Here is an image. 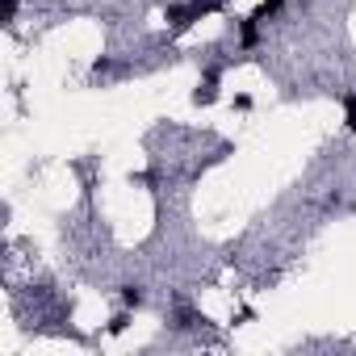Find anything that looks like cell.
Listing matches in <instances>:
<instances>
[{"label": "cell", "instance_id": "9", "mask_svg": "<svg viewBox=\"0 0 356 356\" xmlns=\"http://www.w3.org/2000/svg\"><path fill=\"white\" fill-rule=\"evenodd\" d=\"M126 327H130V310H122V314H113V318H109V327H105V331H109V335H122V331H126Z\"/></svg>", "mask_w": 356, "mask_h": 356}, {"label": "cell", "instance_id": "12", "mask_svg": "<svg viewBox=\"0 0 356 356\" xmlns=\"http://www.w3.org/2000/svg\"><path fill=\"white\" fill-rule=\"evenodd\" d=\"M109 72H113V59H97L92 63V76H109Z\"/></svg>", "mask_w": 356, "mask_h": 356}, {"label": "cell", "instance_id": "6", "mask_svg": "<svg viewBox=\"0 0 356 356\" xmlns=\"http://www.w3.org/2000/svg\"><path fill=\"white\" fill-rule=\"evenodd\" d=\"M17 9H22V0H0V22L13 26L17 22Z\"/></svg>", "mask_w": 356, "mask_h": 356}, {"label": "cell", "instance_id": "11", "mask_svg": "<svg viewBox=\"0 0 356 356\" xmlns=\"http://www.w3.org/2000/svg\"><path fill=\"white\" fill-rule=\"evenodd\" d=\"M202 80H206V84H218V80H222V63H210V67L202 72Z\"/></svg>", "mask_w": 356, "mask_h": 356}, {"label": "cell", "instance_id": "5", "mask_svg": "<svg viewBox=\"0 0 356 356\" xmlns=\"http://www.w3.org/2000/svg\"><path fill=\"white\" fill-rule=\"evenodd\" d=\"M343 130L356 134V92H343Z\"/></svg>", "mask_w": 356, "mask_h": 356}, {"label": "cell", "instance_id": "10", "mask_svg": "<svg viewBox=\"0 0 356 356\" xmlns=\"http://www.w3.org/2000/svg\"><path fill=\"white\" fill-rule=\"evenodd\" d=\"M193 323H197V314H193V310H181L172 327H176V331H185V327H193Z\"/></svg>", "mask_w": 356, "mask_h": 356}, {"label": "cell", "instance_id": "4", "mask_svg": "<svg viewBox=\"0 0 356 356\" xmlns=\"http://www.w3.org/2000/svg\"><path fill=\"white\" fill-rule=\"evenodd\" d=\"M214 101H218V84H206V80H202V84L193 88V105H214Z\"/></svg>", "mask_w": 356, "mask_h": 356}, {"label": "cell", "instance_id": "2", "mask_svg": "<svg viewBox=\"0 0 356 356\" xmlns=\"http://www.w3.org/2000/svg\"><path fill=\"white\" fill-rule=\"evenodd\" d=\"M235 30H239V47H243V51H256V47H260V17H256V13H252V17H239Z\"/></svg>", "mask_w": 356, "mask_h": 356}, {"label": "cell", "instance_id": "8", "mask_svg": "<svg viewBox=\"0 0 356 356\" xmlns=\"http://www.w3.org/2000/svg\"><path fill=\"white\" fill-rule=\"evenodd\" d=\"M227 5V0H193V9H197V17H210V13H218Z\"/></svg>", "mask_w": 356, "mask_h": 356}, {"label": "cell", "instance_id": "3", "mask_svg": "<svg viewBox=\"0 0 356 356\" xmlns=\"http://www.w3.org/2000/svg\"><path fill=\"white\" fill-rule=\"evenodd\" d=\"M143 302H147L143 285H122V306H126V310H138Z\"/></svg>", "mask_w": 356, "mask_h": 356}, {"label": "cell", "instance_id": "1", "mask_svg": "<svg viewBox=\"0 0 356 356\" xmlns=\"http://www.w3.org/2000/svg\"><path fill=\"white\" fill-rule=\"evenodd\" d=\"M163 22H168L172 30H189V26H193V22H202V17H197V9H193V0H189V5L172 0V5H163Z\"/></svg>", "mask_w": 356, "mask_h": 356}, {"label": "cell", "instance_id": "7", "mask_svg": "<svg viewBox=\"0 0 356 356\" xmlns=\"http://www.w3.org/2000/svg\"><path fill=\"white\" fill-rule=\"evenodd\" d=\"M281 9H285V0H260V9H256V17L264 22V17H277Z\"/></svg>", "mask_w": 356, "mask_h": 356}]
</instances>
